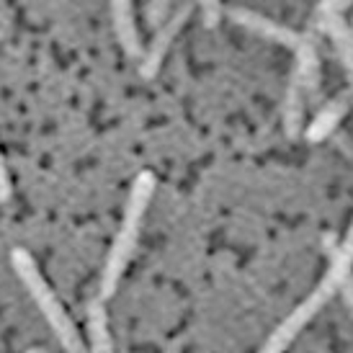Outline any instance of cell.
Instances as JSON below:
<instances>
[{"label": "cell", "mask_w": 353, "mask_h": 353, "mask_svg": "<svg viewBox=\"0 0 353 353\" xmlns=\"http://www.w3.org/2000/svg\"><path fill=\"white\" fill-rule=\"evenodd\" d=\"M10 194H13V186H10L8 168H6V160H3V152H0V201H8Z\"/></svg>", "instance_id": "cell-14"}, {"label": "cell", "mask_w": 353, "mask_h": 353, "mask_svg": "<svg viewBox=\"0 0 353 353\" xmlns=\"http://www.w3.org/2000/svg\"><path fill=\"white\" fill-rule=\"evenodd\" d=\"M227 16L235 21L237 26H243L245 31H253L258 37H263L268 41H276V44H281V47H289V50H294L299 47V41L302 37L296 34V31L286 29L281 23H276V21L265 19L261 13H255V10H248V8H227Z\"/></svg>", "instance_id": "cell-5"}, {"label": "cell", "mask_w": 353, "mask_h": 353, "mask_svg": "<svg viewBox=\"0 0 353 353\" xmlns=\"http://www.w3.org/2000/svg\"><path fill=\"white\" fill-rule=\"evenodd\" d=\"M10 263H13V271L19 274V279L23 281V286L29 289L31 299H34L37 307L41 310L44 320L50 323L52 333L57 335V341H59V345L65 348V353H88L83 338H80V330L75 327L68 310L62 307L59 296L52 292V286L47 284V279L41 276L37 261H34L23 248H16V250L10 253Z\"/></svg>", "instance_id": "cell-2"}, {"label": "cell", "mask_w": 353, "mask_h": 353, "mask_svg": "<svg viewBox=\"0 0 353 353\" xmlns=\"http://www.w3.org/2000/svg\"><path fill=\"white\" fill-rule=\"evenodd\" d=\"M327 299H330V296L325 294L323 289L317 286L312 294L307 296V299L296 307L294 312L289 314L284 323L276 327L274 333H271V338L265 341L263 348H261L258 353H284L286 348H289V343H292L296 335H299V330H302L304 325L312 320V314H317V310H320Z\"/></svg>", "instance_id": "cell-4"}, {"label": "cell", "mask_w": 353, "mask_h": 353, "mask_svg": "<svg viewBox=\"0 0 353 353\" xmlns=\"http://www.w3.org/2000/svg\"><path fill=\"white\" fill-rule=\"evenodd\" d=\"M222 6L219 3H201V19H204V26L206 29H214L219 19H222Z\"/></svg>", "instance_id": "cell-13"}, {"label": "cell", "mask_w": 353, "mask_h": 353, "mask_svg": "<svg viewBox=\"0 0 353 353\" xmlns=\"http://www.w3.org/2000/svg\"><path fill=\"white\" fill-rule=\"evenodd\" d=\"M191 13H194V3H181V6H176L173 16L155 31V37L150 41L145 57L139 62V75H142V78H148V80L155 78L160 65H163V59H165L168 50H170V44H173V39L181 34V29L186 26V21L191 19Z\"/></svg>", "instance_id": "cell-3"}, {"label": "cell", "mask_w": 353, "mask_h": 353, "mask_svg": "<svg viewBox=\"0 0 353 353\" xmlns=\"http://www.w3.org/2000/svg\"><path fill=\"white\" fill-rule=\"evenodd\" d=\"M88 338L93 353H114L111 333H108L106 302L99 299V296L88 304Z\"/></svg>", "instance_id": "cell-11"}, {"label": "cell", "mask_w": 353, "mask_h": 353, "mask_svg": "<svg viewBox=\"0 0 353 353\" xmlns=\"http://www.w3.org/2000/svg\"><path fill=\"white\" fill-rule=\"evenodd\" d=\"M304 101H307V88H304L299 72L292 70L289 90H286V103H284V129H286V137L289 139H296L299 137V132H302Z\"/></svg>", "instance_id": "cell-8"}, {"label": "cell", "mask_w": 353, "mask_h": 353, "mask_svg": "<svg viewBox=\"0 0 353 353\" xmlns=\"http://www.w3.org/2000/svg\"><path fill=\"white\" fill-rule=\"evenodd\" d=\"M351 31H353V23H351Z\"/></svg>", "instance_id": "cell-17"}, {"label": "cell", "mask_w": 353, "mask_h": 353, "mask_svg": "<svg viewBox=\"0 0 353 353\" xmlns=\"http://www.w3.org/2000/svg\"><path fill=\"white\" fill-rule=\"evenodd\" d=\"M155 194V176L152 173H139L132 183L127 199V209H124V219L119 227L117 237H114V245L108 250L106 265H103V274H101V294L99 299L108 302L117 286L121 284V276L127 271L129 261L134 255L137 248L139 232H142V222H145V212H148L150 201Z\"/></svg>", "instance_id": "cell-1"}, {"label": "cell", "mask_w": 353, "mask_h": 353, "mask_svg": "<svg viewBox=\"0 0 353 353\" xmlns=\"http://www.w3.org/2000/svg\"><path fill=\"white\" fill-rule=\"evenodd\" d=\"M111 21H114V31H117V39L121 44V50L127 52L132 59L145 57V47H142V39H139L137 31V21H134V6L121 0V3H111Z\"/></svg>", "instance_id": "cell-6"}, {"label": "cell", "mask_w": 353, "mask_h": 353, "mask_svg": "<svg viewBox=\"0 0 353 353\" xmlns=\"http://www.w3.org/2000/svg\"><path fill=\"white\" fill-rule=\"evenodd\" d=\"M320 16H323V29L327 31V37L333 39L335 50H338V57L345 68V78H348V85H351L353 93V31L351 26L345 23V19L341 13H333V10H325L317 6Z\"/></svg>", "instance_id": "cell-7"}, {"label": "cell", "mask_w": 353, "mask_h": 353, "mask_svg": "<svg viewBox=\"0 0 353 353\" xmlns=\"http://www.w3.org/2000/svg\"><path fill=\"white\" fill-rule=\"evenodd\" d=\"M341 296H343L345 307H348L353 314V276H348V279L343 281V286H341Z\"/></svg>", "instance_id": "cell-15"}, {"label": "cell", "mask_w": 353, "mask_h": 353, "mask_svg": "<svg viewBox=\"0 0 353 353\" xmlns=\"http://www.w3.org/2000/svg\"><path fill=\"white\" fill-rule=\"evenodd\" d=\"M345 111H348V99L345 96H338L330 103H325V108L317 111V117L312 119V124L307 127V139L310 142H320V139L330 137L333 129L343 121Z\"/></svg>", "instance_id": "cell-10"}, {"label": "cell", "mask_w": 353, "mask_h": 353, "mask_svg": "<svg viewBox=\"0 0 353 353\" xmlns=\"http://www.w3.org/2000/svg\"><path fill=\"white\" fill-rule=\"evenodd\" d=\"M294 70L299 72V78H302L307 96H314L317 88H320V54H317L312 37H302V41H299Z\"/></svg>", "instance_id": "cell-9"}, {"label": "cell", "mask_w": 353, "mask_h": 353, "mask_svg": "<svg viewBox=\"0 0 353 353\" xmlns=\"http://www.w3.org/2000/svg\"><path fill=\"white\" fill-rule=\"evenodd\" d=\"M173 10L176 8H173L170 3H148V6H145V19H148L150 26L157 31L170 16H173Z\"/></svg>", "instance_id": "cell-12"}, {"label": "cell", "mask_w": 353, "mask_h": 353, "mask_svg": "<svg viewBox=\"0 0 353 353\" xmlns=\"http://www.w3.org/2000/svg\"><path fill=\"white\" fill-rule=\"evenodd\" d=\"M26 353H47V351H44V348H29Z\"/></svg>", "instance_id": "cell-16"}]
</instances>
